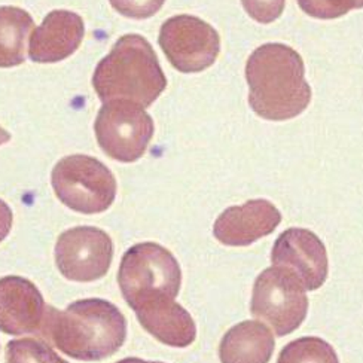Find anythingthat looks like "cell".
<instances>
[{
	"label": "cell",
	"instance_id": "cell-16",
	"mask_svg": "<svg viewBox=\"0 0 363 363\" xmlns=\"http://www.w3.org/2000/svg\"><path fill=\"white\" fill-rule=\"evenodd\" d=\"M32 28L33 18L27 11L0 6V67L8 69L24 63L26 40Z\"/></svg>",
	"mask_w": 363,
	"mask_h": 363
},
{
	"label": "cell",
	"instance_id": "cell-10",
	"mask_svg": "<svg viewBox=\"0 0 363 363\" xmlns=\"http://www.w3.org/2000/svg\"><path fill=\"white\" fill-rule=\"evenodd\" d=\"M271 262L291 269L308 291L319 289L328 279L326 247L310 230L289 228L281 233L272 247Z\"/></svg>",
	"mask_w": 363,
	"mask_h": 363
},
{
	"label": "cell",
	"instance_id": "cell-21",
	"mask_svg": "<svg viewBox=\"0 0 363 363\" xmlns=\"http://www.w3.org/2000/svg\"><path fill=\"white\" fill-rule=\"evenodd\" d=\"M241 4L256 23L268 24L280 17L286 0H241Z\"/></svg>",
	"mask_w": 363,
	"mask_h": 363
},
{
	"label": "cell",
	"instance_id": "cell-2",
	"mask_svg": "<svg viewBox=\"0 0 363 363\" xmlns=\"http://www.w3.org/2000/svg\"><path fill=\"white\" fill-rule=\"evenodd\" d=\"M43 328L60 352L82 362L111 357L127 338L124 314L101 298L74 301L63 311L48 307Z\"/></svg>",
	"mask_w": 363,
	"mask_h": 363
},
{
	"label": "cell",
	"instance_id": "cell-20",
	"mask_svg": "<svg viewBox=\"0 0 363 363\" xmlns=\"http://www.w3.org/2000/svg\"><path fill=\"white\" fill-rule=\"evenodd\" d=\"M121 15L134 20H146L162 8L165 0H109Z\"/></svg>",
	"mask_w": 363,
	"mask_h": 363
},
{
	"label": "cell",
	"instance_id": "cell-11",
	"mask_svg": "<svg viewBox=\"0 0 363 363\" xmlns=\"http://www.w3.org/2000/svg\"><path fill=\"white\" fill-rule=\"evenodd\" d=\"M47 313L35 283L20 276L0 279V330L8 335L35 334L43 328Z\"/></svg>",
	"mask_w": 363,
	"mask_h": 363
},
{
	"label": "cell",
	"instance_id": "cell-4",
	"mask_svg": "<svg viewBox=\"0 0 363 363\" xmlns=\"http://www.w3.org/2000/svg\"><path fill=\"white\" fill-rule=\"evenodd\" d=\"M118 283L127 304L135 310L152 301L176 299L182 269L170 250L158 243H139L121 259Z\"/></svg>",
	"mask_w": 363,
	"mask_h": 363
},
{
	"label": "cell",
	"instance_id": "cell-9",
	"mask_svg": "<svg viewBox=\"0 0 363 363\" xmlns=\"http://www.w3.org/2000/svg\"><path fill=\"white\" fill-rule=\"evenodd\" d=\"M113 241L96 226H74L58 237L55 264L63 277L89 283L103 279L112 265Z\"/></svg>",
	"mask_w": 363,
	"mask_h": 363
},
{
	"label": "cell",
	"instance_id": "cell-7",
	"mask_svg": "<svg viewBox=\"0 0 363 363\" xmlns=\"http://www.w3.org/2000/svg\"><path fill=\"white\" fill-rule=\"evenodd\" d=\"M94 130L106 155L119 162H134L145 155L155 127L140 104L113 100L104 103L100 109Z\"/></svg>",
	"mask_w": 363,
	"mask_h": 363
},
{
	"label": "cell",
	"instance_id": "cell-1",
	"mask_svg": "<svg viewBox=\"0 0 363 363\" xmlns=\"http://www.w3.org/2000/svg\"><path fill=\"white\" fill-rule=\"evenodd\" d=\"M246 79L249 104L264 119L287 121L296 118L311 101L301 55L283 43H265L247 60Z\"/></svg>",
	"mask_w": 363,
	"mask_h": 363
},
{
	"label": "cell",
	"instance_id": "cell-18",
	"mask_svg": "<svg viewBox=\"0 0 363 363\" xmlns=\"http://www.w3.org/2000/svg\"><path fill=\"white\" fill-rule=\"evenodd\" d=\"M6 363H69L51 347L35 338L12 340L6 344Z\"/></svg>",
	"mask_w": 363,
	"mask_h": 363
},
{
	"label": "cell",
	"instance_id": "cell-24",
	"mask_svg": "<svg viewBox=\"0 0 363 363\" xmlns=\"http://www.w3.org/2000/svg\"><path fill=\"white\" fill-rule=\"evenodd\" d=\"M9 140H11V134L6 130H4L2 127H0V146L8 143Z\"/></svg>",
	"mask_w": 363,
	"mask_h": 363
},
{
	"label": "cell",
	"instance_id": "cell-14",
	"mask_svg": "<svg viewBox=\"0 0 363 363\" xmlns=\"http://www.w3.org/2000/svg\"><path fill=\"white\" fill-rule=\"evenodd\" d=\"M142 328L165 345L185 349L196 338L192 315L174 299L147 302L134 310Z\"/></svg>",
	"mask_w": 363,
	"mask_h": 363
},
{
	"label": "cell",
	"instance_id": "cell-22",
	"mask_svg": "<svg viewBox=\"0 0 363 363\" xmlns=\"http://www.w3.org/2000/svg\"><path fill=\"white\" fill-rule=\"evenodd\" d=\"M12 220L13 215L11 207L4 200H0V243L9 235L12 228Z\"/></svg>",
	"mask_w": 363,
	"mask_h": 363
},
{
	"label": "cell",
	"instance_id": "cell-3",
	"mask_svg": "<svg viewBox=\"0 0 363 363\" xmlns=\"http://www.w3.org/2000/svg\"><path fill=\"white\" fill-rule=\"evenodd\" d=\"M93 86L103 103L128 100L149 108L162 94L167 79L150 43L140 35H125L97 65Z\"/></svg>",
	"mask_w": 363,
	"mask_h": 363
},
{
	"label": "cell",
	"instance_id": "cell-13",
	"mask_svg": "<svg viewBox=\"0 0 363 363\" xmlns=\"http://www.w3.org/2000/svg\"><path fill=\"white\" fill-rule=\"evenodd\" d=\"M84 35V20L78 13L52 11L30 36L28 57L35 63H58L77 52Z\"/></svg>",
	"mask_w": 363,
	"mask_h": 363
},
{
	"label": "cell",
	"instance_id": "cell-15",
	"mask_svg": "<svg viewBox=\"0 0 363 363\" xmlns=\"http://www.w3.org/2000/svg\"><path fill=\"white\" fill-rule=\"evenodd\" d=\"M272 332L258 320L235 325L223 335L219 347L222 363H268L274 353Z\"/></svg>",
	"mask_w": 363,
	"mask_h": 363
},
{
	"label": "cell",
	"instance_id": "cell-12",
	"mask_svg": "<svg viewBox=\"0 0 363 363\" xmlns=\"http://www.w3.org/2000/svg\"><path fill=\"white\" fill-rule=\"evenodd\" d=\"M281 222L279 208L267 200H250L222 211L213 234L225 246L243 247L269 235Z\"/></svg>",
	"mask_w": 363,
	"mask_h": 363
},
{
	"label": "cell",
	"instance_id": "cell-8",
	"mask_svg": "<svg viewBox=\"0 0 363 363\" xmlns=\"http://www.w3.org/2000/svg\"><path fill=\"white\" fill-rule=\"evenodd\" d=\"M160 47L182 73L203 72L216 62L220 38L208 23L194 15H176L161 26Z\"/></svg>",
	"mask_w": 363,
	"mask_h": 363
},
{
	"label": "cell",
	"instance_id": "cell-5",
	"mask_svg": "<svg viewBox=\"0 0 363 363\" xmlns=\"http://www.w3.org/2000/svg\"><path fill=\"white\" fill-rule=\"evenodd\" d=\"M57 199L84 215L103 213L116 196L113 173L97 158L70 155L60 160L51 174Z\"/></svg>",
	"mask_w": 363,
	"mask_h": 363
},
{
	"label": "cell",
	"instance_id": "cell-17",
	"mask_svg": "<svg viewBox=\"0 0 363 363\" xmlns=\"http://www.w3.org/2000/svg\"><path fill=\"white\" fill-rule=\"evenodd\" d=\"M277 363H340V359L325 340L304 337L283 347Z\"/></svg>",
	"mask_w": 363,
	"mask_h": 363
},
{
	"label": "cell",
	"instance_id": "cell-19",
	"mask_svg": "<svg viewBox=\"0 0 363 363\" xmlns=\"http://www.w3.org/2000/svg\"><path fill=\"white\" fill-rule=\"evenodd\" d=\"M299 8L310 17L319 20H335L352 9L363 8V0H298Z\"/></svg>",
	"mask_w": 363,
	"mask_h": 363
},
{
	"label": "cell",
	"instance_id": "cell-23",
	"mask_svg": "<svg viewBox=\"0 0 363 363\" xmlns=\"http://www.w3.org/2000/svg\"><path fill=\"white\" fill-rule=\"evenodd\" d=\"M116 363H162V362H147V360H143L139 357H127V359H123Z\"/></svg>",
	"mask_w": 363,
	"mask_h": 363
},
{
	"label": "cell",
	"instance_id": "cell-6",
	"mask_svg": "<svg viewBox=\"0 0 363 363\" xmlns=\"http://www.w3.org/2000/svg\"><path fill=\"white\" fill-rule=\"evenodd\" d=\"M252 314L268 322L279 337L296 330L306 320L308 296L306 287L291 269L271 267L253 284Z\"/></svg>",
	"mask_w": 363,
	"mask_h": 363
}]
</instances>
